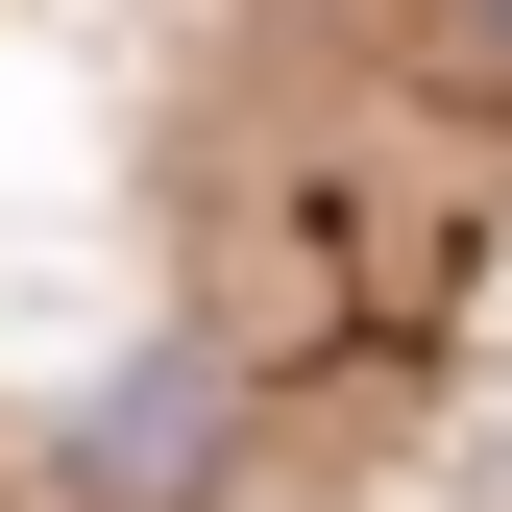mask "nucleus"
Here are the masks:
<instances>
[{"label":"nucleus","mask_w":512,"mask_h":512,"mask_svg":"<svg viewBox=\"0 0 512 512\" xmlns=\"http://www.w3.org/2000/svg\"><path fill=\"white\" fill-rule=\"evenodd\" d=\"M196 464H220V366H196V342H147V366L74 415V488H98V512H171Z\"/></svg>","instance_id":"f257e3e1"},{"label":"nucleus","mask_w":512,"mask_h":512,"mask_svg":"<svg viewBox=\"0 0 512 512\" xmlns=\"http://www.w3.org/2000/svg\"><path fill=\"white\" fill-rule=\"evenodd\" d=\"M488 25H512V0H488Z\"/></svg>","instance_id":"f03ea898"}]
</instances>
